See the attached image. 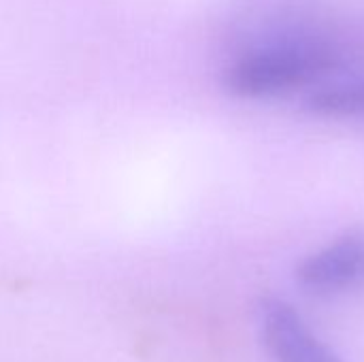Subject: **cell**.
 Masks as SVG:
<instances>
[{
  "label": "cell",
  "instance_id": "2",
  "mask_svg": "<svg viewBox=\"0 0 364 362\" xmlns=\"http://www.w3.org/2000/svg\"><path fill=\"white\" fill-rule=\"evenodd\" d=\"M299 286L316 297H337L364 284V233H348L305 256L296 267Z\"/></svg>",
  "mask_w": 364,
  "mask_h": 362
},
{
  "label": "cell",
  "instance_id": "1",
  "mask_svg": "<svg viewBox=\"0 0 364 362\" xmlns=\"http://www.w3.org/2000/svg\"><path fill=\"white\" fill-rule=\"evenodd\" d=\"M337 55L322 47H277L252 51L224 70V87L239 98H269L296 92L326 77Z\"/></svg>",
  "mask_w": 364,
  "mask_h": 362
},
{
  "label": "cell",
  "instance_id": "3",
  "mask_svg": "<svg viewBox=\"0 0 364 362\" xmlns=\"http://www.w3.org/2000/svg\"><path fill=\"white\" fill-rule=\"evenodd\" d=\"M258 322L264 348L275 362H343L284 299H264Z\"/></svg>",
  "mask_w": 364,
  "mask_h": 362
},
{
  "label": "cell",
  "instance_id": "4",
  "mask_svg": "<svg viewBox=\"0 0 364 362\" xmlns=\"http://www.w3.org/2000/svg\"><path fill=\"white\" fill-rule=\"evenodd\" d=\"M307 107L320 117L364 119V81L324 87L309 96Z\"/></svg>",
  "mask_w": 364,
  "mask_h": 362
}]
</instances>
